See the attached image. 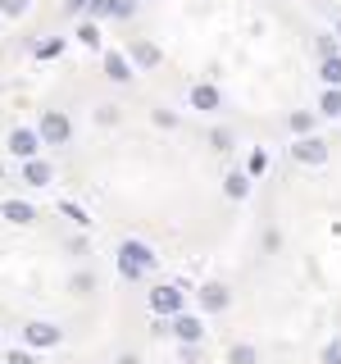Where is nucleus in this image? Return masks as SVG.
Masks as SVG:
<instances>
[{
    "label": "nucleus",
    "instance_id": "nucleus-25",
    "mask_svg": "<svg viewBox=\"0 0 341 364\" xmlns=\"http://www.w3.org/2000/svg\"><path fill=\"white\" fill-rule=\"evenodd\" d=\"M0 9H5V14H23V9H28V0H0Z\"/></svg>",
    "mask_w": 341,
    "mask_h": 364
},
{
    "label": "nucleus",
    "instance_id": "nucleus-10",
    "mask_svg": "<svg viewBox=\"0 0 341 364\" xmlns=\"http://www.w3.org/2000/svg\"><path fill=\"white\" fill-rule=\"evenodd\" d=\"M128 55H132L136 68H155V64H159V46H151V41H132Z\"/></svg>",
    "mask_w": 341,
    "mask_h": 364
},
{
    "label": "nucleus",
    "instance_id": "nucleus-8",
    "mask_svg": "<svg viewBox=\"0 0 341 364\" xmlns=\"http://www.w3.org/2000/svg\"><path fill=\"white\" fill-rule=\"evenodd\" d=\"M151 305L159 314H182V287H155L151 291Z\"/></svg>",
    "mask_w": 341,
    "mask_h": 364
},
{
    "label": "nucleus",
    "instance_id": "nucleus-29",
    "mask_svg": "<svg viewBox=\"0 0 341 364\" xmlns=\"http://www.w3.org/2000/svg\"><path fill=\"white\" fill-rule=\"evenodd\" d=\"M132 5H136V0H132Z\"/></svg>",
    "mask_w": 341,
    "mask_h": 364
},
{
    "label": "nucleus",
    "instance_id": "nucleus-16",
    "mask_svg": "<svg viewBox=\"0 0 341 364\" xmlns=\"http://www.w3.org/2000/svg\"><path fill=\"white\" fill-rule=\"evenodd\" d=\"M223 191H227V196H246V191H250V178L246 173H227V182H223Z\"/></svg>",
    "mask_w": 341,
    "mask_h": 364
},
{
    "label": "nucleus",
    "instance_id": "nucleus-5",
    "mask_svg": "<svg viewBox=\"0 0 341 364\" xmlns=\"http://www.w3.org/2000/svg\"><path fill=\"white\" fill-rule=\"evenodd\" d=\"M23 337H28V346H37V350L60 346V328H55V323H28V328H23Z\"/></svg>",
    "mask_w": 341,
    "mask_h": 364
},
{
    "label": "nucleus",
    "instance_id": "nucleus-6",
    "mask_svg": "<svg viewBox=\"0 0 341 364\" xmlns=\"http://www.w3.org/2000/svg\"><path fill=\"white\" fill-rule=\"evenodd\" d=\"M91 18H128L132 14V0H87Z\"/></svg>",
    "mask_w": 341,
    "mask_h": 364
},
{
    "label": "nucleus",
    "instance_id": "nucleus-12",
    "mask_svg": "<svg viewBox=\"0 0 341 364\" xmlns=\"http://www.w3.org/2000/svg\"><path fill=\"white\" fill-rule=\"evenodd\" d=\"M105 73L114 77V82H128V77H132V64H128V55H105Z\"/></svg>",
    "mask_w": 341,
    "mask_h": 364
},
{
    "label": "nucleus",
    "instance_id": "nucleus-18",
    "mask_svg": "<svg viewBox=\"0 0 341 364\" xmlns=\"http://www.w3.org/2000/svg\"><path fill=\"white\" fill-rule=\"evenodd\" d=\"M287 123H291L296 132H310V128H314V114H310V109H296V114H291Z\"/></svg>",
    "mask_w": 341,
    "mask_h": 364
},
{
    "label": "nucleus",
    "instance_id": "nucleus-22",
    "mask_svg": "<svg viewBox=\"0 0 341 364\" xmlns=\"http://www.w3.org/2000/svg\"><path fill=\"white\" fill-rule=\"evenodd\" d=\"M323 364H341V341H328L323 346Z\"/></svg>",
    "mask_w": 341,
    "mask_h": 364
},
{
    "label": "nucleus",
    "instance_id": "nucleus-23",
    "mask_svg": "<svg viewBox=\"0 0 341 364\" xmlns=\"http://www.w3.org/2000/svg\"><path fill=\"white\" fill-rule=\"evenodd\" d=\"M77 37H82L87 46H96V41H100V32H96V23H82V28H77Z\"/></svg>",
    "mask_w": 341,
    "mask_h": 364
},
{
    "label": "nucleus",
    "instance_id": "nucleus-3",
    "mask_svg": "<svg viewBox=\"0 0 341 364\" xmlns=\"http://www.w3.org/2000/svg\"><path fill=\"white\" fill-rule=\"evenodd\" d=\"M291 155L301 159V164H323V159H328V141H323V136H301V141L291 146Z\"/></svg>",
    "mask_w": 341,
    "mask_h": 364
},
{
    "label": "nucleus",
    "instance_id": "nucleus-15",
    "mask_svg": "<svg viewBox=\"0 0 341 364\" xmlns=\"http://www.w3.org/2000/svg\"><path fill=\"white\" fill-rule=\"evenodd\" d=\"M323 82H328V91H341V55L323 60Z\"/></svg>",
    "mask_w": 341,
    "mask_h": 364
},
{
    "label": "nucleus",
    "instance_id": "nucleus-2",
    "mask_svg": "<svg viewBox=\"0 0 341 364\" xmlns=\"http://www.w3.org/2000/svg\"><path fill=\"white\" fill-rule=\"evenodd\" d=\"M68 132H73V128H68V114H60V109H45V114H41L37 136H41L45 146H64V141H68Z\"/></svg>",
    "mask_w": 341,
    "mask_h": 364
},
{
    "label": "nucleus",
    "instance_id": "nucleus-26",
    "mask_svg": "<svg viewBox=\"0 0 341 364\" xmlns=\"http://www.w3.org/2000/svg\"><path fill=\"white\" fill-rule=\"evenodd\" d=\"M9 364H32V355H23V350H14V355H9Z\"/></svg>",
    "mask_w": 341,
    "mask_h": 364
},
{
    "label": "nucleus",
    "instance_id": "nucleus-9",
    "mask_svg": "<svg viewBox=\"0 0 341 364\" xmlns=\"http://www.w3.org/2000/svg\"><path fill=\"white\" fill-rule=\"evenodd\" d=\"M227 301H232V296H227V287H223V282H210V287L200 291V305H205V310H214V314H219V310H227Z\"/></svg>",
    "mask_w": 341,
    "mask_h": 364
},
{
    "label": "nucleus",
    "instance_id": "nucleus-11",
    "mask_svg": "<svg viewBox=\"0 0 341 364\" xmlns=\"http://www.w3.org/2000/svg\"><path fill=\"white\" fill-rule=\"evenodd\" d=\"M23 182H28V187H45V182H50V164L28 159V164H23Z\"/></svg>",
    "mask_w": 341,
    "mask_h": 364
},
{
    "label": "nucleus",
    "instance_id": "nucleus-28",
    "mask_svg": "<svg viewBox=\"0 0 341 364\" xmlns=\"http://www.w3.org/2000/svg\"><path fill=\"white\" fill-rule=\"evenodd\" d=\"M337 37H341V23H337Z\"/></svg>",
    "mask_w": 341,
    "mask_h": 364
},
{
    "label": "nucleus",
    "instance_id": "nucleus-17",
    "mask_svg": "<svg viewBox=\"0 0 341 364\" xmlns=\"http://www.w3.org/2000/svg\"><path fill=\"white\" fill-rule=\"evenodd\" d=\"M318 114L337 119V114H341V91H323V100H318Z\"/></svg>",
    "mask_w": 341,
    "mask_h": 364
},
{
    "label": "nucleus",
    "instance_id": "nucleus-14",
    "mask_svg": "<svg viewBox=\"0 0 341 364\" xmlns=\"http://www.w3.org/2000/svg\"><path fill=\"white\" fill-rule=\"evenodd\" d=\"M5 219L9 223H32L37 214H32V205H23V200H5Z\"/></svg>",
    "mask_w": 341,
    "mask_h": 364
},
{
    "label": "nucleus",
    "instance_id": "nucleus-20",
    "mask_svg": "<svg viewBox=\"0 0 341 364\" xmlns=\"http://www.w3.org/2000/svg\"><path fill=\"white\" fill-rule=\"evenodd\" d=\"M210 146H214V151H227V146H232V132H227V128H219V132L210 136Z\"/></svg>",
    "mask_w": 341,
    "mask_h": 364
},
{
    "label": "nucleus",
    "instance_id": "nucleus-21",
    "mask_svg": "<svg viewBox=\"0 0 341 364\" xmlns=\"http://www.w3.org/2000/svg\"><path fill=\"white\" fill-rule=\"evenodd\" d=\"M91 287H96V278H91V273H77V278H73V291L77 296H87Z\"/></svg>",
    "mask_w": 341,
    "mask_h": 364
},
{
    "label": "nucleus",
    "instance_id": "nucleus-19",
    "mask_svg": "<svg viewBox=\"0 0 341 364\" xmlns=\"http://www.w3.org/2000/svg\"><path fill=\"white\" fill-rule=\"evenodd\" d=\"M232 364H255V346H232Z\"/></svg>",
    "mask_w": 341,
    "mask_h": 364
},
{
    "label": "nucleus",
    "instance_id": "nucleus-24",
    "mask_svg": "<svg viewBox=\"0 0 341 364\" xmlns=\"http://www.w3.org/2000/svg\"><path fill=\"white\" fill-rule=\"evenodd\" d=\"M318 55H323V60H332V55H337V37H318Z\"/></svg>",
    "mask_w": 341,
    "mask_h": 364
},
{
    "label": "nucleus",
    "instance_id": "nucleus-4",
    "mask_svg": "<svg viewBox=\"0 0 341 364\" xmlns=\"http://www.w3.org/2000/svg\"><path fill=\"white\" fill-rule=\"evenodd\" d=\"M9 151H14L18 159H37V151H41V136L32 132V128H14V132H9Z\"/></svg>",
    "mask_w": 341,
    "mask_h": 364
},
{
    "label": "nucleus",
    "instance_id": "nucleus-1",
    "mask_svg": "<svg viewBox=\"0 0 341 364\" xmlns=\"http://www.w3.org/2000/svg\"><path fill=\"white\" fill-rule=\"evenodd\" d=\"M155 269V255H151V246H141V242H123V250H119V273L123 278H146V273Z\"/></svg>",
    "mask_w": 341,
    "mask_h": 364
},
{
    "label": "nucleus",
    "instance_id": "nucleus-7",
    "mask_svg": "<svg viewBox=\"0 0 341 364\" xmlns=\"http://www.w3.org/2000/svg\"><path fill=\"white\" fill-rule=\"evenodd\" d=\"M173 337L187 341V346H196V341L205 337V323H200V318H191V314H173Z\"/></svg>",
    "mask_w": 341,
    "mask_h": 364
},
{
    "label": "nucleus",
    "instance_id": "nucleus-27",
    "mask_svg": "<svg viewBox=\"0 0 341 364\" xmlns=\"http://www.w3.org/2000/svg\"><path fill=\"white\" fill-rule=\"evenodd\" d=\"M119 364H136V355H119Z\"/></svg>",
    "mask_w": 341,
    "mask_h": 364
},
{
    "label": "nucleus",
    "instance_id": "nucleus-13",
    "mask_svg": "<svg viewBox=\"0 0 341 364\" xmlns=\"http://www.w3.org/2000/svg\"><path fill=\"white\" fill-rule=\"evenodd\" d=\"M191 105H196V109H219V91H214L210 82L191 87Z\"/></svg>",
    "mask_w": 341,
    "mask_h": 364
}]
</instances>
